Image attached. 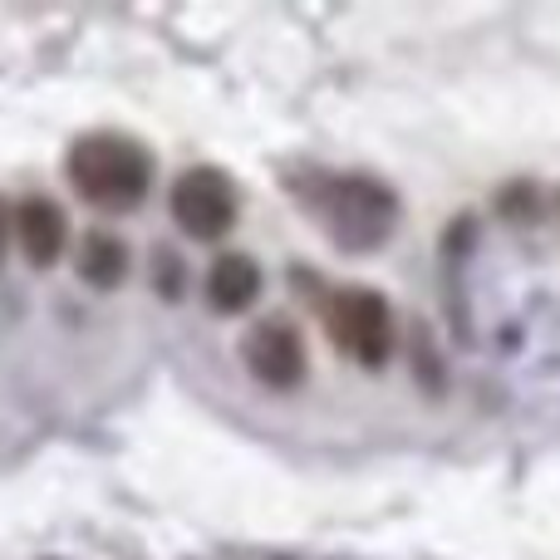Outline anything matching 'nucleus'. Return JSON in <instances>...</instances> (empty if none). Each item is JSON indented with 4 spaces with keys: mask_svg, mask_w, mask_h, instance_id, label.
<instances>
[{
    "mask_svg": "<svg viewBox=\"0 0 560 560\" xmlns=\"http://www.w3.org/2000/svg\"><path fill=\"white\" fill-rule=\"evenodd\" d=\"M173 222L183 226L192 242H217L232 232L236 222V187L217 167H187L173 183Z\"/></svg>",
    "mask_w": 560,
    "mask_h": 560,
    "instance_id": "obj_4",
    "label": "nucleus"
},
{
    "mask_svg": "<svg viewBox=\"0 0 560 560\" xmlns=\"http://www.w3.org/2000/svg\"><path fill=\"white\" fill-rule=\"evenodd\" d=\"M65 173L84 202L108 207V212H133L153 183V158L124 133H84L69 148Z\"/></svg>",
    "mask_w": 560,
    "mask_h": 560,
    "instance_id": "obj_1",
    "label": "nucleus"
},
{
    "mask_svg": "<svg viewBox=\"0 0 560 560\" xmlns=\"http://www.w3.org/2000/svg\"><path fill=\"white\" fill-rule=\"evenodd\" d=\"M79 276L94 290H114L128 276V246L108 232H89L84 246H79Z\"/></svg>",
    "mask_w": 560,
    "mask_h": 560,
    "instance_id": "obj_8",
    "label": "nucleus"
},
{
    "mask_svg": "<svg viewBox=\"0 0 560 560\" xmlns=\"http://www.w3.org/2000/svg\"><path fill=\"white\" fill-rule=\"evenodd\" d=\"M325 325H329V339L364 369H378L394 354V310H388V300L378 290H364V285L335 290L325 305Z\"/></svg>",
    "mask_w": 560,
    "mask_h": 560,
    "instance_id": "obj_3",
    "label": "nucleus"
},
{
    "mask_svg": "<svg viewBox=\"0 0 560 560\" xmlns=\"http://www.w3.org/2000/svg\"><path fill=\"white\" fill-rule=\"evenodd\" d=\"M256 295H261V266L242 252L217 256L212 271H207V305L217 315H242L256 305Z\"/></svg>",
    "mask_w": 560,
    "mask_h": 560,
    "instance_id": "obj_7",
    "label": "nucleus"
},
{
    "mask_svg": "<svg viewBox=\"0 0 560 560\" xmlns=\"http://www.w3.org/2000/svg\"><path fill=\"white\" fill-rule=\"evenodd\" d=\"M242 354H246V369H252L266 388H280V394L305 378V345H300L290 319H261V325H252Z\"/></svg>",
    "mask_w": 560,
    "mask_h": 560,
    "instance_id": "obj_5",
    "label": "nucleus"
},
{
    "mask_svg": "<svg viewBox=\"0 0 560 560\" xmlns=\"http://www.w3.org/2000/svg\"><path fill=\"white\" fill-rule=\"evenodd\" d=\"M10 226H15V217H5V202H0V252H5V236H10Z\"/></svg>",
    "mask_w": 560,
    "mask_h": 560,
    "instance_id": "obj_9",
    "label": "nucleus"
},
{
    "mask_svg": "<svg viewBox=\"0 0 560 560\" xmlns=\"http://www.w3.org/2000/svg\"><path fill=\"white\" fill-rule=\"evenodd\" d=\"M315 212L339 246L369 252V246L388 242L398 207H394V192L369 183V177H335V183H325V192L315 197Z\"/></svg>",
    "mask_w": 560,
    "mask_h": 560,
    "instance_id": "obj_2",
    "label": "nucleus"
},
{
    "mask_svg": "<svg viewBox=\"0 0 560 560\" xmlns=\"http://www.w3.org/2000/svg\"><path fill=\"white\" fill-rule=\"evenodd\" d=\"M15 242H20V252H25L30 266H55L69 246L65 207L45 192H30L25 202L15 207Z\"/></svg>",
    "mask_w": 560,
    "mask_h": 560,
    "instance_id": "obj_6",
    "label": "nucleus"
}]
</instances>
